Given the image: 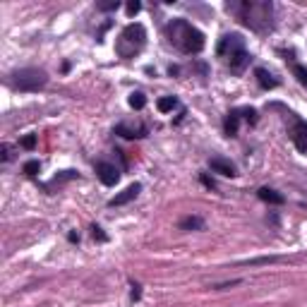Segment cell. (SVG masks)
<instances>
[{"mask_svg":"<svg viewBox=\"0 0 307 307\" xmlns=\"http://www.w3.org/2000/svg\"><path fill=\"white\" fill-rule=\"evenodd\" d=\"M118 0H110V3H99V10H103V12H110V10H118Z\"/></svg>","mask_w":307,"mask_h":307,"instance_id":"cell-19","label":"cell"},{"mask_svg":"<svg viewBox=\"0 0 307 307\" xmlns=\"http://www.w3.org/2000/svg\"><path fill=\"white\" fill-rule=\"evenodd\" d=\"M156 106L161 113H171V110L178 106V99H175V96H163V99H158Z\"/></svg>","mask_w":307,"mask_h":307,"instance_id":"cell-14","label":"cell"},{"mask_svg":"<svg viewBox=\"0 0 307 307\" xmlns=\"http://www.w3.org/2000/svg\"><path fill=\"white\" fill-rule=\"evenodd\" d=\"M257 195H259L262 202H269V204H284V195L276 192V190H271V187H262Z\"/></svg>","mask_w":307,"mask_h":307,"instance_id":"cell-10","label":"cell"},{"mask_svg":"<svg viewBox=\"0 0 307 307\" xmlns=\"http://www.w3.org/2000/svg\"><path fill=\"white\" fill-rule=\"evenodd\" d=\"M293 75L298 77V82L302 84V87H307V67H302V65H293Z\"/></svg>","mask_w":307,"mask_h":307,"instance_id":"cell-17","label":"cell"},{"mask_svg":"<svg viewBox=\"0 0 307 307\" xmlns=\"http://www.w3.org/2000/svg\"><path fill=\"white\" fill-rule=\"evenodd\" d=\"M96 175H99V180L103 182V185H115V182L120 180V173L118 168L113 163H106V161H101V163H96Z\"/></svg>","mask_w":307,"mask_h":307,"instance_id":"cell-6","label":"cell"},{"mask_svg":"<svg viewBox=\"0 0 307 307\" xmlns=\"http://www.w3.org/2000/svg\"><path fill=\"white\" fill-rule=\"evenodd\" d=\"M202 182H204L206 187H214V180H209V178H206V175H202Z\"/></svg>","mask_w":307,"mask_h":307,"instance_id":"cell-23","label":"cell"},{"mask_svg":"<svg viewBox=\"0 0 307 307\" xmlns=\"http://www.w3.org/2000/svg\"><path fill=\"white\" fill-rule=\"evenodd\" d=\"M91 230H94V238H99V240H106V235L101 233V228H99V226H94Z\"/></svg>","mask_w":307,"mask_h":307,"instance_id":"cell-22","label":"cell"},{"mask_svg":"<svg viewBox=\"0 0 307 307\" xmlns=\"http://www.w3.org/2000/svg\"><path fill=\"white\" fill-rule=\"evenodd\" d=\"M115 132L118 134H123V137H125V139H134V137H144V132H147V130H144V127H127V125H118L115 127Z\"/></svg>","mask_w":307,"mask_h":307,"instance_id":"cell-13","label":"cell"},{"mask_svg":"<svg viewBox=\"0 0 307 307\" xmlns=\"http://www.w3.org/2000/svg\"><path fill=\"white\" fill-rule=\"evenodd\" d=\"M166 34H168V41H171L175 48H180L182 53H187V55L199 53V51L204 48V36H202V32L195 29V27L190 22H185V19H173V22L168 24Z\"/></svg>","mask_w":307,"mask_h":307,"instance_id":"cell-1","label":"cell"},{"mask_svg":"<svg viewBox=\"0 0 307 307\" xmlns=\"http://www.w3.org/2000/svg\"><path fill=\"white\" fill-rule=\"evenodd\" d=\"M228 10L235 12L247 27H252L257 32H264L269 24H271V3H262V0L228 3Z\"/></svg>","mask_w":307,"mask_h":307,"instance_id":"cell-2","label":"cell"},{"mask_svg":"<svg viewBox=\"0 0 307 307\" xmlns=\"http://www.w3.org/2000/svg\"><path fill=\"white\" fill-rule=\"evenodd\" d=\"M139 8H142V5H139V0H132V3H127V15L134 17L137 12H139Z\"/></svg>","mask_w":307,"mask_h":307,"instance_id":"cell-20","label":"cell"},{"mask_svg":"<svg viewBox=\"0 0 307 307\" xmlns=\"http://www.w3.org/2000/svg\"><path fill=\"white\" fill-rule=\"evenodd\" d=\"M238 120H240V113H238V110L228 113V118H226V123H223V127H226V134H228V137H235V134H238Z\"/></svg>","mask_w":307,"mask_h":307,"instance_id":"cell-12","label":"cell"},{"mask_svg":"<svg viewBox=\"0 0 307 307\" xmlns=\"http://www.w3.org/2000/svg\"><path fill=\"white\" fill-rule=\"evenodd\" d=\"M209 166H211L214 173H221V175H226V178H233V175H235V166L221 156H214L211 161H209Z\"/></svg>","mask_w":307,"mask_h":307,"instance_id":"cell-8","label":"cell"},{"mask_svg":"<svg viewBox=\"0 0 307 307\" xmlns=\"http://www.w3.org/2000/svg\"><path fill=\"white\" fill-rule=\"evenodd\" d=\"M130 106H132L134 110H142L144 106H147V96L139 94V91H134V94L130 96Z\"/></svg>","mask_w":307,"mask_h":307,"instance_id":"cell-16","label":"cell"},{"mask_svg":"<svg viewBox=\"0 0 307 307\" xmlns=\"http://www.w3.org/2000/svg\"><path fill=\"white\" fill-rule=\"evenodd\" d=\"M204 223H202V219H197V216H190V219H182L180 221V228L182 230H192V228H202Z\"/></svg>","mask_w":307,"mask_h":307,"instance_id":"cell-15","label":"cell"},{"mask_svg":"<svg viewBox=\"0 0 307 307\" xmlns=\"http://www.w3.org/2000/svg\"><path fill=\"white\" fill-rule=\"evenodd\" d=\"M22 147L24 149H34V147H36V137H34V134H27L22 139Z\"/></svg>","mask_w":307,"mask_h":307,"instance_id":"cell-21","label":"cell"},{"mask_svg":"<svg viewBox=\"0 0 307 307\" xmlns=\"http://www.w3.org/2000/svg\"><path fill=\"white\" fill-rule=\"evenodd\" d=\"M243 53H247L245 51V39L240 36V34H226L223 39H221V43H219V55L221 58H226V60H235L238 55H243Z\"/></svg>","mask_w":307,"mask_h":307,"instance_id":"cell-5","label":"cell"},{"mask_svg":"<svg viewBox=\"0 0 307 307\" xmlns=\"http://www.w3.org/2000/svg\"><path fill=\"white\" fill-rule=\"evenodd\" d=\"M139 190H142V187H139L137 182H134V185H130V187H125L120 195H115V197L110 199V206H123V204H127V202H132V199L139 195Z\"/></svg>","mask_w":307,"mask_h":307,"instance_id":"cell-9","label":"cell"},{"mask_svg":"<svg viewBox=\"0 0 307 307\" xmlns=\"http://www.w3.org/2000/svg\"><path fill=\"white\" fill-rule=\"evenodd\" d=\"M254 75H257V82H259L262 89H274V87H278V79H276L271 72H267V70H262V67H259V70L254 72Z\"/></svg>","mask_w":307,"mask_h":307,"instance_id":"cell-11","label":"cell"},{"mask_svg":"<svg viewBox=\"0 0 307 307\" xmlns=\"http://www.w3.org/2000/svg\"><path fill=\"white\" fill-rule=\"evenodd\" d=\"M144 41H147V32H144L142 24H127L123 34H120L118 39V53L123 58H132L134 53H139L144 46Z\"/></svg>","mask_w":307,"mask_h":307,"instance_id":"cell-4","label":"cell"},{"mask_svg":"<svg viewBox=\"0 0 307 307\" xmlns=\"http://www.w3.org/2000/svg\"><path fill=\"white\" fill-rule=\"evenodd\" d=\"M39 171H41L39 161H29V163H24V173H27V175H36Z\"/></svg>","mask_w":307,"mask_h":307,"instance_id":"cell-18","label":"cell"},{"mask_svg":"<svg viewBox=\"0 0 307 307\" xmlns=\"http://www.w3.org/2000/svg\"><path fill=\"white\" fill-rule=\"evenodd\" d=\"M291 134H293V142H295L298 151L305 154V151H307V123H305V120H298V123L293 125Z\"/></svg>","mask_w":307,"mask_h":307,"instance_id":"cell-7","label":"cell"},{"mask_svg":"<svg viewBox=\"0 0 307 307\" xmlns=\"http://www.w3.org/2000/svg\"><path fill=\"white\" fill-rule=\"evenodd\" d=\"M10 84L17 91H39L48 84V75L39 67H22L10 75Z\"/></svg>","mask_w":307,"mask_h":307,"instance_id":"cell-3","label":"cell"}]
</instances>
